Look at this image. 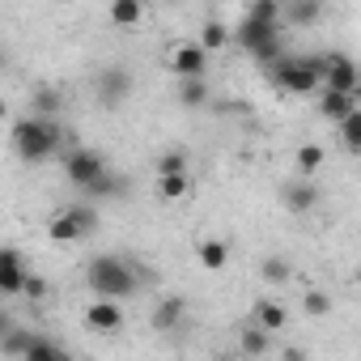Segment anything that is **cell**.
<instances>
[{
  "mask_svg": "<svg viewBox=\"0 0 361 361\" xmlns=\"http://www.w3.org/2000/svg\"><path fill=\"white\" fill-rule=\"evenodd\" d=\"M281 22H285V5H281V0H255V5L243 13V22L234 26V39L264 68H272L276 60H285V51H281Z\"/></svg>",
  "mask_w": 361,
  "mask_h": 361,
  "instance_id": "6da1fadb",
  "label": "cell"
},
{
  "mask_svg": "<svg viewBox=\"0 0 361 361\" xmlns=\"http://www.w3.org/2000/svg\"><path fill=\"white\" fill-rule=\"evenodd\" d=\"M85 285L98 302H123L140 289V276H136V264H128L119 255H98L85 268Z\"/></svg>",
  "mask_w": 361,
  "mask_h": 361,
  "instance_id": "7a4b0ae2",
  "label": "cell"
},
{
  "mask_svg": "<svg viewBox=\"0 0 361 361\" xmlns=\"http://www.w3.org/2000/svg\"><path fill=\"white\" fill-rule=\"evenodd\" d=\"M60 145H64V128L56 119L26 115L13 123V149L22 153V161H47L51 153H60Z\"/></svg>",
  "mask_w": 361,
  "mask_h": 361,
  "instance_id": "3957f363",
  "label": "cell"
},
{
  "mask_svg": "<svg viewBox=\"0 0 361 361\" xmlns=\"http://www.w3.org/2000/svg\"><path fill=\"white\" fill-rule=\"evenodd\" d=\"M268 81H276L285 94H310L319 81H327V56H285L268 68Z\"/></svg>",
  "mask_w": 361,
  "mask_h": 361,
  "instance_id": "277c9868",
  "label": "cell"
},
{
  "mask_svg": "<svg viewBox=\"0 0 361 361\" xmlns=\"http://www.w3.org/2000/svg\"><path fill=\"white\" fill-rule=\"evenodd\" d=\"M94 230H98V213H94L90 204H68L64 213L51 217V243H60V247L81 243V238H90Z\"/></svg>",
  "mask_w": 361,
  "mask_h": 361,
  "instance_id": "5b68a950",
  "label": "cell"
},
{
  "mask_svg": "<svg viewBox=\"0 0 361 361\" xmlns=\"http://www.w3.org/2000/svg\"><path fill=\"white\" fill-rule=\"evenodd\" d=\"M106 170H111V166H106V157H102V153H94V149H73V153L64 157V178H68L73 188H81V192H90Z\"/></svg>",
  "mask_w": 361,
  "mask_h": 361,
  "instance_id": "8992f818",
  "label": "cell"
},
{
  "mask_svg": "<svg viewBox=\"0 0 361 361\" xmlns=\"http://www.w3.org/2000/svg\"><path fill=\"white\" fill-rule=\"evenodd\" d=\"M98 102L106 106V111H115V106H123L128 102V94H132V73L123 68V64H106L102 73H98Z\"/></svg>",
  "mask_w": 361,
  "mask_h": 361,
  "instance_id": "52a82bcc",
  "label": "cell"
},
{
  "mask_svg": "<svg viewBox=\"0 0 361 361\" xmlns=\"http://www.w3.org/2000/svg\"><path fill=\"white\" fill-rule=\"evenodd\" d=\"M170 73H174L178 81H204V73H209V51H204L200 43H178V47L170 51Z\"/></svg>",
  "mask_w": 361,
  "mask_h": 361,
  "instance_id": "ba28073f",
  "label": "cell"
},
{
  "mask_svg": "<svg viewBox=\"0 0 361 361\" xmlns=\"http://www.w3.org/2000/svg\"><path fill=\"white\" fill-rule=\"evenodd\" d=\"M30 276H35V272L26 268L22 251H13V247H5V251H0V293H5V298H18V293H26Z\"/></svg>",
  "mask_w": 361,
  "mask_h": 361,
  "instance_id": "9c48e42d",
  "label": "cell"
},
{
  "mask_svg": "<svg viewBox=\"0 0 361 361\" xmlns=\"http://www.w3.org/2000/svg\"><path fill=\"white\" fill-rule=\"evenodd\" d=\"M361 90V73L348 56H327V94H353Z\"/></svg>",
  "mask_w": 361,
  "mask_h": 361,
  "instance_id": "30bf717a",
  "label": "cell"
},
{
  "mask_svg": "<svg viewBox=\"0 0 361 361\" xmlns=\"http://www.w3.org/2000/svg\"><path fill=\"white\" fill-rule=\"evenodd\" d=\"M85 327H90V331H102V336L119 331V327H123L119 302H98V298H94V306H85Z\"/></svg>",
  "mask_w": 361,
  "mask_h": 361,
  "instance_id": "8fae6325",
  "label": "cell"
},
{
  "mask_svg": "<svg viewBox=\"0 0 361 361\" xmlns=\"http://www.w3.org/2000/svg\"><path fill=\"white\" fill-rule=\"evenodd\" d=\"M281 200H285L289 213H310V209L319 204V188L310 183V178H293V183H285Z\"/></svg>",
  "mask_w": 361,
  "mask_h": 361,
  "instance_id": "7c38bea8",
  "label": "cell"
},
{
  "mask_svg": "<svg viewBox=\"0 0 361 361\" xmlns=\"http://www.w3.org/2000/svg\"><path fill=\"white\" fill-rule=\"evenodd\" d=\"M183 314H188V302L183 298H161L153 306V327L157 331H174L178 323H183Z\"/></svg>",
  "mask_w": 361,
  "mask_h": 361,
  "instance_id": "4fadbf2b",
  "label": "cell"
},
{
  "mask_svg": "<svg viewBox=\"0 0 361 361\" xmlns=\"http://www.w3.org/2000/svg\"><path fill=\"white\" fill-rule=\"evenodd\" d=\"M196 259L204 264V272H221V268L230 264V247H226L221 238H200V247H196Z\"/></svg>",
  "mask_w": 361,
  "mask_h": 361,
  "instance_id": "5bb4252c",
  "label": "cell"
},
{
  "mask_svg": "<svg viewBox=\"0 0 361 361\" xmlns=\"http://www.w3.org/2000/svg\"><path fill=\"white\" fill-rule=\"evenodd\" d=\"M319 111H323V119H331V123H344V119L357 111V98H353V94H323Z\"/></svg>",
  "mask_w": 361,
  "mask_h": 361,
  "instance_id": "9a60e30c",
  "label": "cell"
},
{
  "mask_svg": "<svg viewBox=\"0 0 361 361\" xmlns=\"http://www.w3.org/2000/svg\"><path fill=\"white\" fill-rule=\"evenodd\" d=\"M285 319H289V314H285V306H281V302H268V298H259V302H255V327H264L268 336H272V331H281V327H285Z\"/></svg>",
  "mask_w": 361,
  "mask_h": 361,
  "instance_id": "2e32d148",
  "label": "cell"
},
{
  "mask_svg": "<svg viewBox=\"0 0 361 361\" xmlns=\"http://www.w3.org/2000/svg\"><path fill=\"white\" fill-rule=\"evenodd\" d=\"M238 348H243L247 357H264V353L272 348V336H268L264 327H255V323H251V327H243V331H238Z\"/></svg>",
  "mask_w": 361,
  "mask_h": 361,
  "instance_id": "e0dca14e",
  "label": "cell"
},
{
  "mask_svg": "<svg viewBox=\"0 0 361 361\" xmlns=\"http://www.w3.org/2000/svg\"><path fill=\"white\" fill-rule=\"evenodd\" d=\"M319 18H323L319 0H293V5H285V22H293V26H310Z\"/></svg>",
  "mask_w": 361,
  "mask_h": 361,
  "instance_id": "ac0fdd59",
  "label": "cell"
},
{
  "mask_svg": "<svg viewBox=\"0 0 361 361\" xmlns=\"http://www.w3.org/2000/svg\"><path fill=\"white\" fill-rule=\"evenodd\" d=\"M188 174V153L183 149H166L157 157V178H183Z\"/></svg>",
  "mask_w": 361,
  "mask_h": 361,
  "instance_id": "d6986e66",
  "label": "cell"
},
{
  "mask_svg": "<svg viewBox=\"0 0 361 361\" xmlns=\"http://www.w3.org/2000/svg\"><path fill=\"white\" fill-rule=\"evenodd\" d=\"M56 111H60V90H51V85H43V90H35V94H30V115H43V119H56Z\"/></svg>",
  "mask_w": 361,
  "mask_h": 361,
  "instance_id": "ffe728a7",
  "label": "cell"
},
{
  "mask_svg": "<svg viewBox=\"0 0 361 361\" xmlns=\"http://www.w3.org/2000/svg\"><path fill=\"white\" fill-rule=\"evenodd\" d=\"M336 132H340V145H344V149L361 153V106H357L344 123H336Z\"/></svg>",
  "mask_w": 361,
  "mask_h": 361,
  "instance_id": "44dd1931",
  "label": "cell"
},
{
  "mask_svg": "<svg viewBox=\"0 0 361 361\" xmlns=\"http://www.w3.org/2000/svg\"><path fill=\"white\" fill-rule=\"evenodd\" d=\"M106 18H111L115 26H136V22L145 18V9L136 5V0H115V5L106 9Z\"/></svg>",
  "mask_w": 361,
  "mask_h": 361,
  "instance_id": "7402d4cb",
  "label": "cell"
},
{
  "mask_svg": "<svg viewBox=\"0 0 361 361\" xmlns=\"http://www.w3.org/2000/svg\"><path fill=\"white\" fill-rule=\"evenodd\" d=\"M230 39H234V30H226L221 22H204V30H200V47L204 51H221Z\"/></svg>",
  "mask_w": 361,
  "mask_h": 361,
  "instance_id": "603a6c76",
  "label": "cell"
},
{
  "mask_svg": "<svg viewBox=\"0 0 361 361\" xmlns=\"http://www.w3.org/2000/svg\"><path fill=\"white\" fill-rule=\"evenodd\" d=\"M26 361H73V357H68V353H64V348H60L56 340L39 336V340H35V348L26 353Z\"/></svg>",
  "mask_w": 361,
  "mask_h": 361,
  "instance_id": "cb8c5ba5",
  "label": "cell"
},
{
  "mask_svg": "<svg viewBox=\"0 0 361 361\" xmlns=\"http://www.w3.org/2000/svg\"><path fill=\"white\" fill-rule=\"evenodd\" d=\"M319 166H323V149L319 145H302L298 149V178H310Z\"/></svg>",
  "mask_w": 361,
  "mask_h": 361,
  "instance_id": "d4e9b609",
  "label": "cell"
},
{
  "mask_svg": "<svg viewBox=\"0 0 361 361\" xmlns=\"http://www.w3.org/2000/svg\"><path fill=\"white\" fill-rule=\"evenodd\" d=\"M85 196H94V200H115V196H123V183L115 178V170H106V174L98 178V183L85 192Z\"/></svg>",
  "mask_w": 361,
  "mask_h": 361,
  "instance_id": "484cf974",
  "label": "cell"
},
{
  "mask_svg": "<svg viewBox=\"0 0 361 361\" xmlns=\"http://www.w3.org/2000/svg\"><path fill=\"white\" fill-rule=\"evenodd\" d=\"M178 102L183 106H204L209 102V81H183L178 85Z\"/></svg>",
  "mask_w": 361,
  "mask_h": 361,
  "instance_id": "4316f807",
  "label": "cell"
},
{
  "mask_svg": "<svg viewBox=\"0 0 361 361\" xmlns=\"http://www.w3.org/2000/svg\"><path fill=\"white\" fill-rule=\"evenodd\" d=\"M289 272H293V268H289L285 259H264V264H259V276H264L268 285H285Z\"/></svg>",
  "mask_w": 361,
  "mask_h": 361,
  "instance_id": "83f0119b",
  "label": "cell"
},
{
  "mask_svg": "<svg viewBox=\"0 0 361 361\" xmlns=\"http://www.w3.org/2000/svg\"><path fill=\"white\" fill-rule=\"evenodd\" d=\"M157 196L161 200H183L188 196V174L183 178H157Z\"/></svg>",
  "mask_w": 361,
  "mask_h": 361,
  "instance_id": "f1b7e54d",
  "label": "cell"
},
{
  "mask_svg": "<svg viewBox=\"0 0 361 361\" xmlns=\"http://www.w3.org/2000/svg\"><path fill=\"white\" fill-rule=\"evenodd\" d=\"M302 306H306V314H314V319H323V314L331 310V298H327L323 289H310V293L302 298Z\"/></svg>",
  "mask_w": 361,
  "mask_h": 361,
  "instance_id": "f546056e",
  "label": "cell"
},
{
  "mask_svg": "<svg viewBox=\"0 0 361 361\" xmlns=\"http://www.w3.org/2000/svg\"><path fill=\"white\" fill-rule=\"evenodd\" d=\"M26 298H35V302H39V298H47V281H43V276H30V285H26Z\"/></svg>",
  "mask_w": 361,
  "mask_h": 361,
  "instance_id": "4dcf8cb0",
  "label": "cell"
},
{
  "mask_svg": "<svg viewBox=\"0 0 361 361\" xmlns=\"http://www.w3.org/2000/svg\"><path fill=\"white\" fill-rule=\"evenodd\" d=\"M281 361H310V357H306V348H285Z\"/></svg>",
  "mask_w": 361,
  "mask_h": 361,
  "instance_id": "1f68e13d",
  "label": "cell"
},
{
  "mask_svg": "<svg viewBox=\"0 0 361 361\" xmlns=\"http://www.w3.org/2000/svg\"><path fill=\"white\" fill-rule=\"evenodd\" d=\"M217 361H243V357H238V353H226V357H217Z\"/></svg>",
  "mask_w": 361,
  "mask_h": 361,
  "instance_id": "d6a6232c",
  "label": "cell"
}]
</instances>
